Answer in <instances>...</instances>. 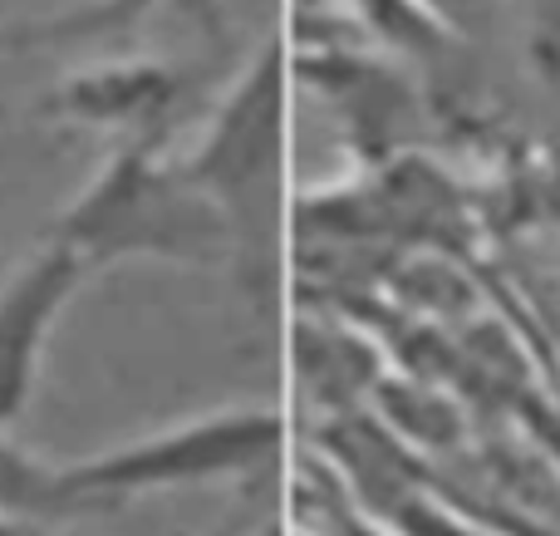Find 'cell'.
<instances>
[{
    "label": "cell",
    "instance_id": "obj_1",
    "mask_svg": "<svg viewBox=\"0 0 560 536\" xmlns=\"http://www.w3.org/2000/svg\"><path fill=\"white\" fill-rule=\"evenodd\" d=\"M290 74L295 69L285 45L266 39L252 65L232 79V89L212 104L192 148L177 158L187 183L222 212L232 232V266L266 315L280 286Z\"/></svg>",
    "mask_w": 560,
    "mask_h": 536
},
{
    "label": "cell",
    "instance_id": "obj_2",
    "mask_svg": "<svg viewBox=\"0 0 560 536\" xmlns=\"http://www.w3.org/2000/svg\"><path fill=\"white\" fill-rule=\"evenodd\" d=\"M49 236L74 246L94 271L114 261L232 266L222 212L187 183V173L148 143H118L98 173L69 197Z\"/></svg>",
    "mask_w": 560,
    "mask_h": 536
},
{
    "label": "cell",
    "instance_id": "obj_3",
    "mask_svg": "<svg viewBox=\"0 0 560 536\" xmlns=\"http://www.w3.org/2000/svg\"><path fill=\"white\" fill-rule=\"evenodd\" d=\"M280 448H285V419L276 409H217L148 439L118 443L84 463H55V492L65 512H89L148 492L242 478L266 468Z\"/></svg>",
    "mask_w": 560,
    "mask_h": 536
},
{
    "label": "cell",
    "instance_id": "obj_4",
    "mask_svg": "<svg viewBox=\"0 0 560 536\" xmlns=\"http://www.w3.org/2000/svg\"><path fill=\"white\" fill-rule=\"evenodd\" d=\"M94 276L98 271L74 246L49 236L35 256H25L0 281V429H10L30 409L59 315Z\"/></svg>",
    "mask_w": 560,
    "mask_h": 536
},
{
    "label": "cell",
    "instance_id": "obj_5",
    "mask_svg": "<svg viewBox=\"0 0 560 536\" xmlns=\"http://www.w3.org/2000/svg\"><path fill=\"white\" fill-rule=\"evenodd\" d=\"M192 79L187 69L163 65V59H98L55 84L45 98V114L69 118V124H89L98 133H114L118 143H148L158 148L173 133L177 114H183Z\"/></svg>",
    "mask_w": 560,
    "mask_h": 536
},
{
    "label": "cell",
    "instance_id": "obj_6",
    "mask_svg": "<svg viewBox=\"0 0 560 536\" xmlns=\"http://www.w3.org/2000/svg\"><path fill=\"white\" fill-rule=\"evenodd\" d=\"M378 409H384L388 433L408 448H453L463 439V413L438 389H423L413 380H384L378 384Z\"/></svg>",
    "mask_w": 560,
    "mask_h": 536
},
{
    "label": "cell",
    "instance_id": "obj_7",
    "mask_svg": "<svg viewBox=\"0 0 560 536\" xmlns=\"http://www.w3.org/2000/svg\"><path fill=\"white\" fill-rule=\"evenodd\" d=\"M349 5V15L359 20V30L394 49H408V55H428L447 39V25H438L418 0H339Z\"/></svg>",
    "mask_w": 560,
    "mask_h": 536
},
{
    "label": "cell",
    "instance_id": "obj_8",
    "mask_svg": "<svg viewBox=\"0 0 560 536\" xmlns=\"http://www.w3.org/2000/svg\"><path fill=\"white\" fill-rule=\"evenodd\" d=\"M163 5V0H98V5H84V10H69V15L59 20H45V25H30L20 30V45H74V39H98V35H124V30H133L143 15H153V10Z\"/></svg>",
    "mask_w": 560,
    "mask_h": 536
},
{
    "label": "cell",
    "instance_id": "obj_9",
    "mask_svg": "<svg viewBox=\"0 0 560 536\" xmlns=\"http://www.w3.org/2000/svg\"><path fill=\"white\" fill-rule=\"evenodd\" d=\"M378 522L394 536H497V532L477 527V522H467L463 512H453L443 498H433L423 482H408V488L378 512Z\"/></svg>",
    "mask_w": 560,
    "mask_h": 536
},
{
    "label": "cell",
    "instance_id": "obj_10",
    "mask_svg": "<svg viewBox=\"0 0 560 536\" xmlns=\"http://www.w3.org/2000/svg\"><path fill=\"white\" fill-rule=\"evenodd\" d=\"M310 488H315V508H319V517H325L329 536H394L384 522L369 517V512L349 498V488L339 482V473L329 468V463H310Z\"/></svg>",
    "mask_w": 560,
    "mask_h": 536
},
{
    "label": "cell",
    "instance_id": "obj_11",
    "mask_svg": "<svg viewBox=\"0 0 560 536\" xmlns=\"http://www.w3.org/2000/svg\"><path fill=\"white\" fill-rule=\"evenodd\" d=\"M536 59H541L546 74L560 79V5L546 10L541 30H536Z\"/></svg>",
    "mask_w": 560,
    "mask_h": 536
},
{
    "label": "cell",
    "instance_id": "obj_12",
    "mask_svg": "<svg viewBox=\"0 0 560 536\" xmlns=\"http://www.w3.org/2000/svg\"><path fill=\"white\" fill-rule=\"evenodd\" d=\"M418 5H423L428 15L438 20V25H447V30H453L457 20H472V15H482V10L492 5V0H418Z\"/></svg>",
    "mask_w": 560,
    "mask_h": 536
},
{
    "label": "cell",
    "instance_id": "obj_13",
    "mask_svg": "<svg viewBox=\"0 0 560 536\" xmlns=\"http://www.w3.org/2000/svg\"><path fill=\"white\" fill-rule=\"evenodd\" d=\"M0 536H55L45 522L35 517H15V512H0Z\"/></svg>",
    "mask_w": 560,
    "mask_h": 536
}]
</instances>
